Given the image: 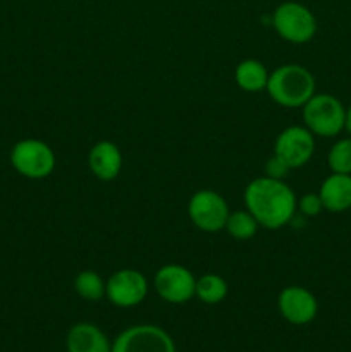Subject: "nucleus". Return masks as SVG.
I'll return each instance as SVG.
<instances>
[{
    "mask_svg": "<svg viewBox=\"0 0 351 352\" xmlns=\"http://www.w3.org/2000/svg\"><path fill=\"white\" fill-rule=\"evenodd\" d=\"M289 168L279 160L277 157H270L265 164V175L272 179H284V175L288 174Z\"/></svg>",
    "mask_w": 351,
    "mask_h": 352,
    "instance_id": "obj_21",
    "label": "nucleus"
},
{
    "mask_svg": "<svg viewBox=\"0 0 351 352\" xmlns=\"http://www.w3.org/2000/svg\"><path fill=\"white\" fill-rule=\"evenodd\" d=\"M65 351L67 352H110L112 342L100 327L95 323L81 322L69 329L65 336Z\"/></svg>",
    "mask_w": 351,
    "mask_h": 352,
    "instance_id": "obj_13",
    "label": "nucleus"
},
{
    "mask_svg": "<svg viewBox=\"0 0 351 352\" xmlns=\"http://www.w3.org/2000/svg\"><path fill=\"white\" fill-rule=\"evenodd\" d=\"M298 210L301 212V215L305 217H317L323 210L322 199H320L319 192H308V195H303L298 199Z\"/></svg>",
    "mask_w": 351,
    "mask_h": 352,
    "instance_id": "obj_20",
    "label": "nucleus"
},
{
    "mask_svg": "<svg viewBox=\"0 0 351 352\" xmlns=\"http://www.w3.org/2000/svg\"><path fill=\"white\" fill-rule=\"evenodd\" d=\"M319 196L323 210L332 213L346 212L351 208V174H332L320 184Z\"/></svg>",
    "mask_w": 351,
    "mask_h": 352,
    "instance_id": "obj_14",
    "label": "nucleus"
},
{
    "mask_svg": "<svg viewBox=\"0 0 351 352\" xmlns=\"http://www.w3.org/2000/svg\"><path fill=\"white\" fill-rule=\"evenodd\" d=\"M301 109L305 127L313 136L334 138L344 129L346 107L334 95L315 93Z\"/></svg>",
    "mask_w": 351,
    "mask_h": 352,
    "instance_id": "obj_3",
    "label": "nucleus"
},
{
    "mask_svg": "<svg viewBox=\"0 0 351 352\" xmlns=\"http://www.w3.org/2000/svg\"><path fill=\"white\" fill-rule=\"evenodd\" d=\"M10 165L19 175L33 181L47 179L55 168V153L45 141L26 138L10 150Z\"/></svg>",
    "mask_w": 351,
    "mask_h": 352,
    "instance_id": "obj_5",
    "label": "nucleus"
},
{
    "mask_svg": "<svg viewBox=\"0 0 351 352\" xmlns=\"http://www.w3.org/2000/svg\"><path fill=\"white\" fill-rule=\"evenodd\" d=\"M277 308L282 318L296 327L308 325L319 313V301L308 289L301 285H289L281 291L277 298Z\"/></svg>",
    "mask_w": 351,
    "mask_h": 352,
    "instance_id": "obj_11",
    "label": "nucleus"
},
{
    "mask_svg": "<svg viewBox=\"0 0 351 352\" xmlns=\"http://www.w3.org/2000/svg\"><path fill=\"white\" fill-rule=\"evenodd\" d=\"M315 153V136L303 126H289L279 133L274 143L277 157L289 170L308 164Z\"/></svg>",
    "mask_w": 351,
    "mask_h": 352,
    "instance_id": "obj_8",
    "label": "nucleus"
},
{
    "mask_svg": "<svg viewBox=\"0 0 351 352\" xmlns=\"http://www.w3.org/2000/svg\"><path fill=\"white\" fill-rule=\"evenodd\" d=\"M344 129H346L348 134L351 136V105L346 109V124H344Z\"/></svg>",
    "mask_w": 351,
    "mask_h": 352,
    "instance_id": "obj_22",
    "label": "nucleus"
},
{
    "mask_svg": "<svg viewBox=\"0 0 351 352\" xmlns=\"http://www.w3.org/2000/svg\"><path fill=\"white\" fill-rule=\"evenodd\" d=\"M227 201L212 189H200L189 198L188 215L196 229L203 232H219L226 227L229 217Z\"/></svg>",
    "mask_w": 351,
    "mask_h": 352,
    "instance_id": "obj_7",
    "label": "nucleus"
},
{
    "mask_svg": "<svg viewBox=\"0 0 351 352\" xmlns=\"http://www.w3.org/2000/svg\"><path fill=\"white\" fill-rule=\"evenodd\" d=\"M227 292H229V285L220 275L205 274L196 278L195 296L205 305H219L227 298Z\"/></svg>",
    "mask_w": 351,
    "mask_h": 352,
    "instance_id": "obj_16",
    "label": "nucleus"
},
{
    "mask_svg": "<svg viewBox=\"0 0 351 352\" xmlns=\"http://www.w3.org/2000/svg\"><path fill=\"white\" fill-rule=\"evenodd\" d=\"M105 296L117 308H134L147 299V277L134 268H123V270L114 272L105 282Z\"/></svg>",
    "mask_w": 351,
    "mask_h": 352,
    "instance_id": "obj_9",
    "label": "nucleus"
},
{
    "mask_svg": "<svg viewBox=\"0 0 351 352\" xmlns=\"http://www.w3.org/2000/svg\"><path fill=\"white\" fill-rule=\"evenodd\" d=\"M258 222L255 220V217L251 215L248 210H236V212H231L227 217V222L224 229L227 230L231 237L237 241H248L251 237L257 236L258 232Z\"/></svg>",
    "mask_w": 351,
    "mask_h": 352,
    "instance_id": "obj_18",
    "label": "nucleus"
},
{
    "mask_svg": "<svg viewBox=\"0 0 351 352\" xmlns=\"http://www.w3.org/2000/svg\"><path fill=\"white\" fill-rule=\"evenodd\" d=\"M110 352H178V349L167 330L143 323L123 330L112 342Z\"/></svg>",
    "mask_w": 351,
    "mask_h": 352,
    "instance_id": "obj_6",
    "label": "nucleus"
},
{
    "mask_svg": "<svg viewBox=\"0 0 351 352\" xmlns=\"http://www.w3.org/2000/svg\"><path fill=\"white\" fill-rule=\"evenodd\" d=\"M327 164L336 174H351V136L343 138L330 146Z\"/></svg>",
    "mask_w": 351,
    "mask_h": 352,
    "instance_id": "obj_19",
    "label": "nucleus"
},
{
    "mask_svg": "<svg viewBox=\"0 0 351 352\" xmlns=\"http://www.w3.org/2000/svg\"><path fill=\"white\" fill-rule=\"evenodd\" d=\"M268 74L270 72L265 69V65L260 60L246 58V60H241L237 64L236 71H234V79L243 91L258 93L267 88Z\"/></svg>",
    "mask_w": 351,
    "mask_h": 352,
    "instance_id": "obj_15",
    "label": "nucleus"
},
{
    "mask_svg": "<svg viewBox=\"0 0 351 352\" xmlns=\"http://www.w3.org/2000/svg\"><path fill=\"white\" fill-rule=\"evenodd\" d=\"M272 26L284 41L295 45L308 43L317 33V19L312 10L303 3L289 0L275 7Z\"/></svg>",
    "mask_w": 351,
    "mask_h": 352,
    "instance_id": "obj_4",
    "label": "nucleus"
},
{
    "mask_svg": "<svg viewBox=\"0 0 351 352\" xmlns=\"http://www.w3.org/2000/svg\"><path fill=\"white\" fill-rule=\"evenodd\" d=\"M315 78L308 69L299 64H286L268 74L265 91L277 105L299 109L315 95Z\"/></svg>",
    "mask_w": 351,
    "mask_h": 352,
    "instance_id": "obj_2",
    "label": "nucleus"
},
{
    "mask_svg": "<svg viewBox=\"0 0 351 352\" xmlns=\"http://www.w3.org/2000/svg\"><path fill=\"white\" fill-rule=\"evenodd\" d=\"M88 167L100 181H114L123 168V153L112 141H98L88 153Z\"/></svg>",
    "mask_w": 351,
    "mask_h": 352,
    "instance_id": "obj_12",
    "label": "nucleus"
},
{
    "mask_svg": "<svg viewBox=\"0 0 351 352\" xmlns=\"http://www.w3.org/2000/svg\"><path fill=\"white\" fill-rule=\"evenodd\" d=\"M244 206L255 217L258 226L268 230H277L295 219L298 198L282 179L264 175L253 179L246 186Z\"/></svg>",
    "mask_w": 351,
    "mask_h": 352,
    "instance_id": "obj_1",
    "label": "nucleus"
},
{
    "mask_svg": "<svg viewBox=\"0 0 351 352\" xmlns=\"http://www.w3.org/2000/svg\"><path fill=\"white\" fill-rule=\"evenodd\" d=\"M153 287L158 298L169 305H184L195 298L196 278L191 270L182 265H164L155 274Z\"/></svg>",
    "mask_w": 351,
    "mask_h": 352,
    "instance_id": "obj_10",
    "label": "nucleus"
},
{
    "mask_svg": "<svg viewBox=\"0 0 351 352\" xmlns=\"http://www.w3.org/2000/svg\"><path fill=\"white\" fill-rule=\"evenodd\" d=\"M74 291L85 301L96 302L105 298V280L95 270H83L76 275Z\"/></svg>",
    "mask_w": 351,
    "mask_h": 352,
    "instance_id": "obj_17",
    "label": "nucleus"
}]
</instances>
